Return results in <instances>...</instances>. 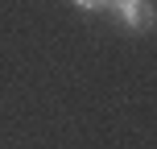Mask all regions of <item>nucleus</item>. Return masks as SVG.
<instances>
[{"label": "nucleus", "instance_id": "nucleus-1", "mask_svg": "<svg viewBox=\"0 0 157 149\" xmlns=\"http://www.w3.org/2000/svg\"><path fill=\"white\" fill-rule=\"evenodd\" d=\"M112 13L120 17L124 29H136V33H149L157 25V13L149 0H112Z\"/></svg>", "mask_w": 157, "mask_h": 149}, {"label": "nucleus", "instance_id": "nucleus-2", "mask_svg": "<svg viewBox=\"0 0 157 149\" xmlns=\"http://www.w3.org/2000/svg\"><path fill=\"white\" fill-rule=\"evenodd\" d=\"M75 8H83V13H95V0H71Z\"/></svg>", "mask_w": 157, "mask_h": 149}, {"label": "nucleus", "instance_id": "nucleus-3", "mask_svg": "<svg viewBox=\"0 0 157 149\" xmlns=\"http://www.w3.org/2000/svg\"><path fill=\"white\" fill-rule=\"evenodd\" d=\"M95 8H112V0H95Z\"/></svg>", "mask_w": 157, "mask_h": 149}]
</instances>
